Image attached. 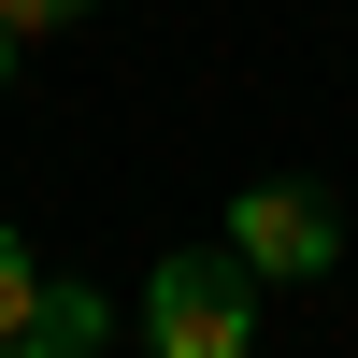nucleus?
<instances>
[{"instance_id":"1","label":"nucleus","mask_w":358,"mask_h":358,"mask_svg":"<svg viewBox=\"0 0 358 358\" xmlns=\"http://www.w3.org/2000/svg\"><path fill=\"white\" fill-rule=\"evenodd\" d=\"M143 344L158 358H244L258 344V273L244 258H158V273H143Z\"/></svg>"},{"instance_id":"2","label":"nucleus","mask_w":358,"mask_h":358,"mask_svg":"<svg viewBox=\"0 0 358 358\" xmlns=\"http://www.w3.org/2000/svg\"><path fill=\"white\" fill-rule=\"evenodd\" d=\"M229 258H244L258 287H315V273L344 258L330 187H244V201H229Z\"/></svg>"},{"instance_id":"3","label":"nucleus","mask_w":358,"mask_h":358,"mask_svg":"<svg viewBox=\"0 0 358 358\" xmlns=\"http://www.w3.org/2000/svg\"><path fill=\"white\" fill-rule=\"evenodd\" d=\"M15 344H43V358H101V344H115V301L43 273V301H29V330H15Z\"/></svg>"},{"instance_id":"4","label":"nucleus","mask_w":358,"mask_h":358,"mask_svg":"<svg viewBox=\"0 0 358 358\" xmlns=\"http://www.w3.org/2000/svg\"><path fill=\"white\" fill-rule=\"evenodd\" d=\"M29 301H43V258H29V244H15V229H0V344H15V330H29Z\"/></svg>"},{"instance_id":"5","label":"nucleus","mask_w":358,"mask_h":358,"mask_svg":"<svg viewBox=\"0 0 358 358\" xmlns=\"http://www.w3.org/2000/svg\"><path fill=\"white\" fill-rule=\"evenodd\" d=\"M86 0H0V29H15V43H43V29H72Z\"/></svg>"},{"instance_id":"6","label":"nucleus","mask_w":358,"mask_h":358,"mask_svg":"<svg viewBox=\"0 0 358 358\" xmlns=\"http://www.w3.org/2000/svg\"><path fill=\"white\" fill-rule=\"evenodd\" d=\"M0 72H15V29H0Z\"/></svg>"},{"instance_id":"7","label":"nucleus","mask_w":358,"mask_h":358,"mask_svg":"<svg viewBox=\"0 0 358 358\" xmlns=\"http://www.w3.org/2000/svg\"><path fill=\"white\" fill-rule=\"evenodd\" d=\"M0 358H43V344H0Z\"/></svg>"}]
</instances>
